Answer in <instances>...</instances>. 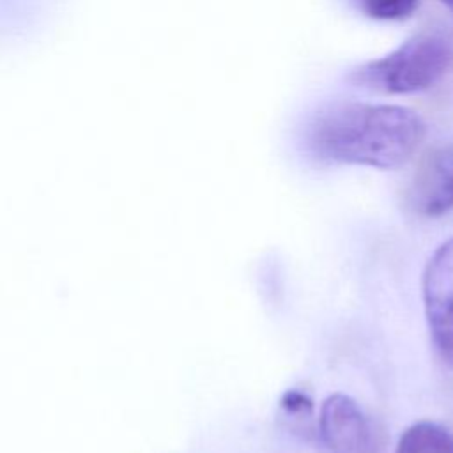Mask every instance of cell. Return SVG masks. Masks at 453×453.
I'll list each match as a JSON object with an SVG mask.
<instances>
[{"label":"cell","mask_w":453,"mask_h":453,"mask_svg":"<svg viewBox=\"0 0 453 453\" xmlns=\"http://www.w3.org/2000/svg\"><path fill=\"white\" fill-rule=\"evenodd\" d=\"M319 434L331 453H375L372 428L349 395L333 393L322 402Z\"/></svg>","instance_id":"obj_5"},{"label":"cell","mask_w":453,"mask_h":453,"mask_svg":"<svg viewBox=\"0 0 453 453\" xmlns=\"http://www.w3.org/2000/svg\"><path fill=\"white\" fill-rule=\"evenodd\" d=\"M359 5L373 19L396 21L409 18L418 7V0H359Z\"/></svg>","instance_id":"obj_8"},{"label":"cell","mask_w":453,"mask_h":453,"mask_svg":"<svg viewBox=\"0 0 453 453\" xmlns=\"http://www.w3.org/2000/svg\"><path fill=\"white\" fill-rule=\"evenodd\" d=\"M407 203L425 218L453 209V145L435 147L421 157L407 188Z\"/></svg>","instance_id":"obj_4"},{"label":"cell","mask_w":453,"mask_h":453,"mask_svg":"<svg viewBox=\"0 0 453 453\" xmlns=\"http://www.w3.org/2000/svg\"><path fill=\"white\" fill-rule=\"evenodd\" d=\"M423 303L435 350L453 368V239L442 242L426 262Z\"/></svg>","instance_id":"obj_3"},{"label":"cell","mask_w":453,"mask_h":453,"mask_svg":"<svg viewBox=\"0 0 453 453\" xmlns=\"http://www.w3.org/2000/svg\"><path fill=\"white\" fill-rule=\"evenodd\" d=\"M453 64V48L435 34L416 35L391 53L356 67L350 81L380 94H414L435 85Z\"/></svg>","instance_id":"obj_2"},{"label":"cell","mask_w":453,"mask_h":453,"mask_svg":"<svg viewBox=\"0 0 453 453\" xmlns=\"http://www.w3.org/2000/svg\"><path fill=\"white\" fill-rule=\"evenodd\" d=\"M441 2H442L449 11H453V0H441Z\"/></svg>","instance_id":"obj_9"},{"label":"cell","mask_w":453,"mask_h":453,"mask_svg":"<svg viewBox=\"0 0 453 453\" xmlns=\"http://www.w3.org/2000/svg\"><path fill=\"white\" fill-rule=\"evenodd\" d=\"M396 453H453V434L439 423H412L398 439Z\"/></svg>","instance_id":"obj_6"},{"label":"cell","mask_w":453,"mask_h":453,"mask_svg":"<svg viewBox=\"0 0 453 453\" xmlns=\"http://www.w3.org/2000/svg\"><path fill=\"white\" fill-rule=\"evenodd\" d=\"M280 412L297 432H311L313 423V400L306 391L287 389L280 398Z\"/></svg>","instance_id":"obj_7"},{"label":"cell","mask_w":453,"mask_h":453,"mask_svg":"<svg viewBox=\"0 0 453 453\" xmlns=\"http://www.w3.org/2000/svg\"><path fill=\"white\" fill-rule=\"evenodd\" d=\"M425 134V122L409 108L334 103L313 115L306 145L322 161L391 170L411 159Z\"/></svg>","instance_id":"obj_1"}]
</instances>
